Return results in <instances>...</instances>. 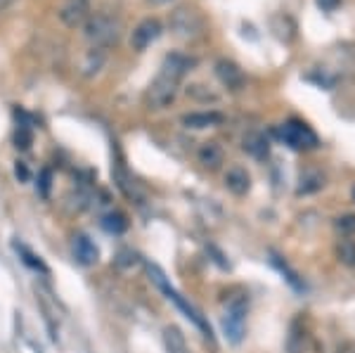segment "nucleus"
<instances>
[{
  "mask_svg": "<svg viewBox=\"0 0 355 353\" xmlns=\"http://www.w3.org/2000/svg\"><path fill=\"white\" fill-rule=\"evenodd\" d=\"M121 21L116 17H110V15H93L88 17V21L83 24V36L93 48H112L121 41Z\"/></svg>",
  "mask_w": 355,
  "mask_h": 353,
  "instance_id": "obj_1",
  "label": "nucleus"
},
{
  "mask_svg": "<svg viewBox=\"0 0 355 353\" xmlns=\"http://www.w3.org/2000/svg\"><path fill=\"white\" fill-rule=\"evenodd\" d=\"M147 275H150V280L157 284L159 289H162V292L166 294V297H168L171 301H173V304L178 306V309H180L182 313H185V318L187 320H192L194 325H197L199 329H202L204 332V337H209V339H214V334H211V327H209V322L204 320L202 316H199V311L194 309L192 304H187L185 299L180 297V294L175 292L173 287H171V282H168V277H166V273L159 268L157 264H147Z\"/></svg>",
  "mask_w": 355,
  "mask_h": 353,
  "instance_id": "obj_2",
  "label": "nucleus"
},
{
  "mask_svg": "<svg viewBox=\"0 0 355 353\" xmlns=\"http://www.w3.org/2000/svg\"><path fill=\"white\" fill-rule=\"evenodd\" d=\"M246 297H234L227 301L225 306V313L220 318V325H223V332H225V339L230 344H239L244 339V332H246Z\"/></svg>",
  "mask_w": 355,
  "mask_h": 353,
  "instance_id": "obj_3",
  "label": "nucleus"
},
{
  "mask_svg": "<svg viewBox=\"0 0 355 353\" xmlns=\"http://www.w3.org/2000/svg\"><path fill=\"white\" fill-rule=\"evenodd\" d=\"M178 85H180V81H178L175 76H171V74H166V71H159V76L154 78L150 90H147V107H150V110H166V107L175 100Z\"/></svg>",
  "mask_w": 355,
  "mask_h": 353,
  "instance_id": "obj_4",
  "label": "nucleus"
},
{
  "mask_svg": "<svg viewBox=\"0 0 355 353\" xmlns=\"http://www.w3.org/2000/svg\"><path fill=\"white\" fill-rule=\"evenodd\" d=\"M206 28L204 17L192 8H178L171 15V31L180 38H199Z\"/></svg>",
  "mask_w": 355,
  "mask_h": 353,
  "instance_id": "obj_5",
  "label": "nucleus"
},
{
  "mask_svg": "<svg viewBox=\"0 0 355 353\" xmlns=\"http://www.w3.org/2000/svg\"><path fill=\"white\" fill-rule=\"evenodd\" d=\"M277 133H279V138L284 140V145L294 147V150H315V147H318V135H315L303 121H296V119L282 123Z\"/></svg>",
  "mask_w": 355,
  "mask_h": 353,
  "instance_id": "obj_6",
  "label": "nucleus"
},
{
  "mask_svg": "<svg viewBox=\"0 0 355 353\" xmlns=\"http://www.w3.org/2000/svg\"><path fill=\"white\" fill-rule=\"evenodd\" d=\"M159 36H162V24L150 17V19H142L140 24L133 28L130 45H133V50H137V53H142V50L150 48V45L157 41Z\"/></svg>",
  "mask_w": 355,
  "mask_h": 353,
  "instance_id": "obj_7",
  "label": "nucleus"
},
{
  "mask_svg": "<svg viewBox=\"0 0 355 353\" xmlns=\"http://www.w3.org/2000/svg\"><path fill=\"white\" fill-rule=\"evenodd\" d=\"M88 12H90L88 0H67L60 10V19L64 21L67 26L76 28V26H81L88 21V17H90Z\"/></svg>",
  "mask_w": 355,
  "mask_h": 353,
  "instance_id": "obj_8",
  "label": "nucleus"
},
{
  "mask_svg": "<svg viewBox=\"0 0 355 353\" xmlns=\"http://www.w3.org/2000/svg\"><path fill=\"white\" fill-rule=\"evenodd\" d=\"M216 76H218V81L225 85V88H230V90H239L244 85V81H246L244 71L230 60H218V62H216Z\"/></svg>",
  "mask_w": 355,
  "mask_h": 353,
  "instance_id": "obj_9",
  "label": "nucleus"
},
{
  "mask_svg": "<svg viewBox=\"0 0 355 353\" xmlns=\"http://www.w3.org/2000/svg\"><path fill=\"white\" fill-rule=\"evenodd\" d=\"M71 249H73V256H76V261L81 266H95L97 259H100V252H97L95 242L90 240V237H85V235L73 237Z\"/></svg>",
  "mask_w": 355,
  "mask_h": 353,
  "instance_id": "obj_10",
  "label": "nucleus"
},
{
  "mask_svg": "<svg viewBox=\"0 0 355 353\" xmlns=\"http://www.w3.org/2000/svg\"><path fill=\"white\" fill-rule=\"evenodd\" d=\"M220 123H223L220 112H192V114H185V117H182V126L194 128V130L214 128V126H220Z\"/></svg>",
  "mask_w": 355,
  "mask_h": 353,
  "instance_id": "obj_11",
  "label": "nucleus"
},
{
  "mask_svg": "<svg viewBox=\"0 0 355 353\" xmlns=\"http://www.w3.org/2000/svg\"><path fill=\"white\" fill-rule=\"evenodd\" d=\"M242 147L246 155H251L254 159H266L270 155V140L261 133V130H251V133L244 135Z\"/></svg>",
  "mask_w": 355,
  "mask_h": 353,
  "instance_id": "obj_12",
  "label": "nucleus"
},
{
  "mask_svg": "<svg viewBox=\"0 0 355 353\" xmlns=\"http://www.w3.org/2000/svg\"><path fill=\"white\" fill-rule=\"evenodd\" d=\"M192 67H194V60H192V57L180 55V53H173V55H168V57L164 60L162 71L171 74V76H175L178 81H182V78H185V74H187V71H192Z\"/></svg>",
  "mask_w": 355,
  "mask_h": 353,
  "instance_id": "obj_13",
  "label": "nucleus"
},
{
  "mask_svg": "<svg viewBox=\"0 0 355 353\" xmlns=\"http://www.w3.org/2000/svg\"><path fill=\"white\" fill-rule=\"evenodd\" d=\"M225 187L237 197L246 195V192L251 190V178H249V173H246V169L232 166L230 171H227V173H225Z\"/></svg>",
  "mask_w": 355,
  "mask_h": 353,
  "instance_id": "obj_14",
  "label": "nucleus"
},
{
  "mask_svg": "<svg viewBox=\"0 0 355 353\" xmlns=\"http://www.w3.org/2000/svg\"><path fill=\"white\" fill-rule=\"evenodd\" d=\"M199 164H202L204 169H211L216 171L223 164V150L216 142H204L202 147H199Z\"/></svg>",
  "mask_w": 355,
  "mask_h": 353,
  "instance_id": "obj_15",
  "label": "nucleus"
},
{
  "mask_svg": "<svg viewBox=\"0 0 355 353\" xmlns=\"http://www.w3.org/2000/svg\"><path fill=\"white\" fill-rule=\"evenodd\" d=\"M324 187V175L318 173V171H308V173L301 175L299 187H296V195H315Z\"/></svg>",
  "mask_w": 355,
  "mask_h": 353,
  "instance_id": "obj_16",
  "label": "nucleus"
},
{
  "mask_svg": "<svg viewBox=\"0 0 355 353\" xmlns=\"http://www.w3.org/2000/svg\"><path fill=\"white\" fill-rule=\"evenodd\" d=\"M164 346L166 353H190L185 344V337L178 327H166L164 329Z\"/></svg>",
  "mask_w": 355,
  "mask_h": 353,
  "instance_id": "obj_17",
  "label": "nucleus"
},
{
  "mask_svg": "<svg viewBox=\"0 0 355 353\" xmlns=\"http://www.w3.org/2000/svg\"><path fill=\"white\" fill-rule=\"evenodd\" d=\"M336 252V259H339L341 266H346V268H355V242L353 240H339L334 247Z\"/></svg>",
  "mask_w": 355,
  "mask_h": 353,
  "instance_id": "obj_18",
  "label": "nucleus"
},
{
  "mask_svg": "<svg viewBox=\"0 0 355 353\" xmlns=\"http://www.w3.org/2000/svg\"><path fill=\"white\" fill-rule=\"evenodd\" d=\"M15 249L19 252V256H21V261L28 266V268H33V270H38V273H43V275H48L50 273V268L45 266V261L41 259V256H36L31 252L28 247H24V244H15Z\"/></svg>",
  "mask_w": 355,
  "mask_h": 353,
  "instance_id": "obj_19",
  "label": "nucleus"
},
{
  "mask_svg": "<svg viewBox=\"0 0 355 353\" xmlns=\"http://www.w3.org/2000/svg\"><path fill=\"white\" fill-rule=\"evenodd\" d=\"M102 227H105L107 232H112V235H121V232L128 230V218L119 212H112L102 218Z\"/></svg>",
  "mask_w": 355,
  "mask_h": 353,
  "instance_id": "obj_20",
  "label": "nucleus"
},
{
  "mask_svg": "<svg viewBox=\"0 0 355 353\" xmlns=\"http://www.w3.org/2000/svg\"><path fill=\"white\" fill-rule=\"evenodd\" d=\"M102 64H105V50L93 48L83 60V74H88V76L90 74H97L102 69Z\"/></svg>",
  "mask_w": 355,
  "mask_h": 353,
  "instance_id": "obj_21",
  "label": "nucleus"
},
{
  "mask_svg": "<svg viewBox=\"0 0 355 353\" xmlns=\"http://www.w3.org/2000/svg\"><path fill=\"white\" fill-rule=\"evenodd\" d=\"M334 225H336V230H339L341 235H353V232H355V216L353 214L339 216Z\"/></svg>",
  "mask_w": 355,
  "mask_h": 353,
  "instance_id": "obj_22",
  "label": "nucleus"
},
{
  "mask_svg": "<svg viewBox=\"0 0 355 353\" xmlns=\"http://www.w3.org/2000/svg\"><path fill=\"white\" fill-rule=\"evenodd\" d=\"M36 187H38V195H41V197H50V187H53V173H50L48 169L41 171Z\"/></svg>",
  "mask_w": 355,
  "mask_h": 353,
  "instance_id": "obj_23",
  "label": "nucleus"
},
{
  "mask_svg": "<svg viewBox=\"0 0 355 353\" xmlns=\"http://www.w3.org/2000/svg\"><path fill=\"white\" fill-rule=\"evenodd\" d=\"M15 142H17V147H19V150H28V147H31V130H28V126L17 128Z\"/></svg>",
  "mask_w": 355,
  "mask_h": 353,
  "instance_id": "obj_24",
  "label": "nucleus"
},
{
  "mask_svg": "<svg viewBox=\"0 0 355 353\" xmlns=\"http://www.w3.org/2000/svg\"><path fill=\"white\" fill-rule=\"evenodd\" d=\"M318 5L324 10V12H334V10L341 5V0H318Z\"/></svg>",
  "mask_w": 355,
  "mask_h": 353,
  "instance_id": "obj_25",
  "label": "nucleus"
},
{
  "mask_svg": "<svg viewBox=\"0 0 355 353\" xmlns=\"http://www.w3.org/2000/svg\"><path fill=\"white\" fill-rule=\"evenodd\" d=\"M15 173H17V178H19V180H28V169H26V164L17 162V166H15Z\"/></svg>",
  "mask_w": 355,
  "mask_h": 353,
  "instance_id": "obj_26",
  "label": "nucleus"
},
{
  "mask_svg": "<svg viewBox=\"0 0 355 353\" xmlns=\"http://www.w3.org/2000/svg\"><path fill=\"white\" fill-rule=\"evenodd\" d=\"M15 3H17V0H0V12H5L8 8H12Z\"/></svg>",
  "mask_w": 355,
  "mask_h": 353,
  "instance_id": "obj_27",
  "label": "nucleus"
},
{
  "mask_svg": "<svg viewBox=\"0 0 355 353\" xmlns=\"http://www.w3.org/2000/svg\"><path fill=\"white\" fill-rule=\"evenodd\" d=\"M152 5H166V3H171V0H150Z\"/></svg>",
  "mask_w": 355,
  "mask_h": 353,
  "instance_id": "obj_28",
  "label": "nucleus"
},
{
  "mask_svg": "<svg viewBox=\"0 0 355 353\" xmlns=\"http://www.w3.org/2000/svg\"><path fill=\"white\" fill-rule=\"evenodd\" d=\"M353 195H355V190H353Z\"/></svg>",
  "mask_w": 355,
  "mask_h": 353,
  "instance_id": "obj_29",
  "label": "nucleus"
}]
</instances>
